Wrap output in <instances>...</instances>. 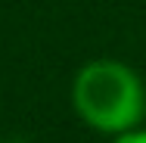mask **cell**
Masks as SVG:
<instances>
[{"instance_id":"cell-1","label":"cell","mask_w":146,"mask_h":143,"mask_svg":"<svg viewBox=\"0 0 146 143\" xmlns=\"http://www.w3.org/2000/svg\"><path fill=\"white\" fill-rule=\"evenodd\" d=\"M72 100L78 115L90 128L109 131V134L131 131L146 112L140 78L127 65L109 62V59L90 62L81 69V75L75 78Z\"/></svg>"},{"instance_id":"cell-2","label":"cell","mask_w":146,"mask_h":143,"mask_svg":"<svg viewBox=\"0 0 146 143\" xmlns=\"http://www.w3.org/2000/svg\"><path fill=\"white\" fill-rule=\"evenodd\" d=\"M115 143H146V131H134V134H121Z\"/></svg>"}]
</instances>
